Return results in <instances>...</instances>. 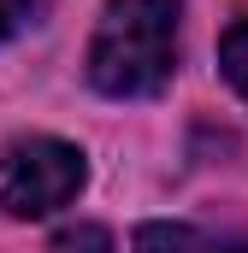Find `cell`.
Segmentation results:
<instances>
[{
	"label": "cell",
	"instance_id": "cell-1",
	"mask_svg": "<svg viewBox=\"0 0 248 253\" xmlns=\"http://www.w3.org/2000/svg\"><path fill=\"white\" fill-rule=\"evenodd\" d=\"M178 12L184 0H107L89 42V83L113 100L160 94L178 71Z\"/></svg>",
	"mask_w": 248,
	"mask_h": 253
},
{
	"label": "cell",
	"instance_id": "cell-2",
	"mask_svg": "<svg viewBox=\"0 0 248 253\" xmlns=\"http://www.w3.org/2000/svg\"><path fill=\"white\" fill-rule=\"evenodd\" d=\"M83 189V153L60 135H24L0 153V206L12 218L60 212Z\"/></svg>",
	"mask_w": 248,
	"mask_h": 253
},
{
	"label": "cell",
	"instance_id": "cell-3",
	"mask_svg": "<svg viewBox=\"0 0 248 253\" xmlns=\"http://www.w3.org/2000/svg\"><path fill=\"white\" fill-rule=\"evenodd\" d=\"M136 253H225V242H213V236H201L189 224H142Z\"/></svg>",
	"mask_w": 248,
	"mask_h": 253
},
{
	"label": "cell",
	"instance_id": "cell-4",
	"mask_svg": "<svg viewBox=\"0 0 248 253\" xmlns=\"http://www.w3.org/2000/svg\"><path fill=\"white\" fill-rule=\"evenodd\" d=\"M219 65H225V77L237 83V94L248 100V24H231V30H225V42H219Z\"/></svg>",
	"mask_w": 248,
	"mask_h": 253
},
{
	"label": "cell",
	"instance_id": "cell-5",
	"mask_svg": "<svg viewBox=\"0 0 248 253\" xmlns=\"http://www.w3.org/2000/svg\"><path fill=\"white\" fill-rule=\"evenodd\" d=\"M48 253H113V236H107L101 224H71V230L54 236Z\"/></svg>",
	"mask_w": 248,
	"mask_h": 253
},
{
	"label": "cell",
	"instance_id": "cell-6",
	"mask_svg": "<svg viewBox=\"0 0 248 253\" xmlns=\"http://www.w3.org/2000/svg\"><path fill=\"white\" fill-rule=\"evenodd\" d=\"M30 6H36V0H0V42L24 30V18H30Z\"/></svg>",
	"mask_w": 248,
	"mask_h": 253
}]
</instances>
